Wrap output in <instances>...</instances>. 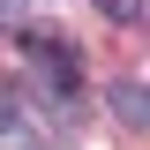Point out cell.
Wrapping results in <instances>:
<instances>
[{
  "label": "cell",
  "instance_id": "6da1fadb",
  "mask_svg": "<svg viewBox=\"0 0 150 150\" xmlns=\"http://www.w3.org/2000/svg\"><path fill=\"white\" fill-rule=\"evenodd\" d=\"M23 53L38 60V75H53V90H75L83 83V68H75V45L60 30H23Z\"/></svg>",
  "mask_w": 150,
  "mask_h": 150
},
{
  "label": "cell",
  "instance_id": "7a4b0ae2",
  "mask_svg": "<svg viewBox=\"0 0 150 150\" xmlns=\"http://www.w3.org/2000/svg\"><path fill=\"white\" fill-rule=\"evenodd\" d=\"M112 105H120V120H135V128H143V90H135V83H120V90H112Z\"/></svg>",
  "mask_w": 150,
  "mask_h": 150
},
{
  "label": "cell",
  "instance_id": "3957f363",
  "mask_svg": "<svg viewBox=\"0 0 150 150\" xmlns=\"http://www.w3.org/2000/svg\"><path fill=\"white\" fill-rule=\"evenodd\" d=\"M98 8H105L112 23H135V15H143V0H98Z\"/></svg>",
  "mask_w": 150,
  "mask_h": 150
},
{
  "label": "cell",
  "instance_id": "277c9868",
  "mask_svg": "<svg viewBox=\"0 0 150 150\" xmlns=\"http://www.w3.org/2000/svg\"><path fill=\"white\" fill-rule=\"evenodd\" d=\"M0 23H15V0H0Z\"/></svg>",
  "mask_w": 150,
  "mask_h": 150
}]
</instances>
